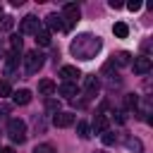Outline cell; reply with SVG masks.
<instances>
[{
    "label": "cell",
    "mask_w": 153,
    "mask_h": 153,
    "mask_svg": "<svg viewBox=\"0 0 153 153\" xmlns=\"http://www.w3.org/2000/svg\"><path fill=\"white\" fill-rule=\"evenodd\" d=\"M103 48V41L100 36H93V33H79L72 43H69V53L76 57V60H93Z\"/></svg>",
    "instance_id": "cell-1"
},
{
    "label": "cell",
    "mask_w": 153,
    "mask_h": 153,
    "mask_svg": "<svg viewBox=\"0 0 153 153\" xmlns=\"http://www.w3.org/2000/svg\"><path fill=\"white\" fill-rule=\"evenodd\" d=\"M43 65H45V55L41 50H29L24 55V74L26 76H33L36 72H41Z\"/></svg>",
    "instance_id": "cell-2"
},
{
    "label": "cell",
    "mask_w": 153,
    "mask_h": 153,
    "mask_svg": "<svg viewBox=\"0 0 153 153\" xmlns=\"http://www.w3.org/2000/svg\"><path fill=\"white\" fill-rule=\"evenodd\" d=\"M60 17H62V26H65V31H69V29H72V26L79 22L81 10H79V5H76V2H67V5L62 7Z\"/></svg>",
    "instance_id": "cell-3"
},
{
    "label": "cell",
    "mask_w": 153,
    "mask_h": 153,
    "mask_svg": "<svg viewBox=\"0 0 153 153\" xmlns=\"http://www.w3.org/2000/svg\"><path fill=\"white\" fill-rule=\"evenodd\" d=\"M7 134H10V139L14 143H24L26 141V122L19 120V117H12L7 122Z\"/></svg>",
    "instance_id": "cell-4"
},
{
    "label": "cell",
    "mask_w": 153,
    "mask_h": 153,
    "mask_svg": "<svg viewBox=\"0 0 153 153\" xmlns=\"http://www.w3.org/2000/svg\"><path fill=\"white\" fill-rule=\"evenodd\" d=\"M38 29H41V22H38V17H33V14H26V17L22 19V24H19V31L26 33V36H29V33L36 36Z\"/></svg>",
    "instance_id": "cell-5"
},
{
    "label": "cell",
    "mask_w": 153,
    "mask_h": 153,
    "mask_svg": "<svg viewBox=\"0 0 153 153\" xmlns=\"http://www.w3.org/2000/svg\"><path fill=\"white\" fill-rule=\"evenodd\" d=\"M131 69H134V74H148V72H151V57H148V55L134 57V60H131Z\"/></svg>",
    "instance_id": "cell-6"
},
{
    "label": "cell",
    "mask_w": 153,
    "mask_h": 153,
    "mask_svg": "<svg viewBox=\"0 0 153 153\" xmlns=\"http://www.w3.org/2000/svg\"><path fill=\"white\" fill-rule=\"evenodd\" d=\"M74 120H76V115H74V112H57V115L53 117V124H55V127H60V129H65V127H72V124H74Z\"/></svg>",
    "instance_id": "cell-7"
},
{
    "label": "cell",
    "mask_w": 153,
    "mask_h": 153,
    "mask_svg": "<svg viewBox=\"0 0 153 153\" xmlns=\"http://www.w3.org/2000/svg\"><path fill=\"white\" fill-rule=\"evenodd\" d=\"M57 91H60V96H65L67 100H74V96L79 93V86H76V81H62Z\"/></svg>",
    "instance_id": "cell-8"
},
{
    "label": "cell",
    "mask_w": 153,
    "mask_h": 153,
    "mask_svg": "<svg viewBox=\"0 0 153 153\" xmlns=\"http://www.w3.org/2000/svg\"><path fill=\"white\" fill-rule=\"evenodd\" d=\"M45 26H48L50 33H53V31H65V26H62V17H60L57 12H50V14L45 17Z\"/></svg>",
    "instance_id": "cell-9"
},
{
    "label": "cell",
    "mask_w": 153,
    "mask_h": 153,
    "mask_svg": "<svg viewBox=\"0 0 153 153\" xmlns=\"http://www.w3.org/2000/svg\"><path fill=\"white\" fill-rule=\"evenodd\" d=\"M60 76H62L65 81H76V79L81 76V72H79V67H74V65H65V67H60Z\"/></svg>",
    "instance_id": "cell-10"
},
{
    "label": "cell",
    "mask_w": 153,
    "mask_h": 153,
    "mask_svg": "<svg viewBox=\"0 0 153 153\" xmlns=\"http://www.w3.org/2000/svg\"><path fill=\"white\" fill-rule=\"evenodd\" d=\"M98 88H100V81H98V76H96V74L84 76V91H86L88 96H96V93H98Z\"/></svg>",
    "instance_id": "cell-11"
},
{
    "label": "cell",
    "mask_w": 153,
    "mask_h": 153,
    "mask_svg": "<svg viewBox=\"0 0 153 153\" xmlns=\"http://www.w3.org/2000/svg\"><path fill=\"white\" fill-rule=\"evenodd\" d=\"M2 69H5V76H14V72L19 69V55H12V53H10Z\"/></svg>",
    "instance_id": "cell-12"
},
{
    "label": "cell",
    "mask_w": 153,
    "mask_h": 153,
    "mask_svg": "<svg viewBox=\"0 0 153 153\" xmlns=\"http://www.w3.org/2000/svg\"><path fill=\"white\" fill-rule=\"evenodd\" d=\"M115 67H127V65H131V55L127 53V50H120V53H115L112 55V60H110Z\"/></svg>",
    "instance_id": "cell-13"
},
{
    "label": "cell",
    "mask_w": 153,
    "mask_h": 153,
    "mask_svg": "<svg viewBox=\"0 0 153 153\" xmlns=\"http://www.w3.org/2000/svg\"><path fill=\"white\" fill-rule=\"evenodd\" d=\"M93 131H96V134L108 131V115H105V112H98V115H96V120H93Z\"/></svg>",
    "instance_id": "cell-14"
},
{
    "label": "cell",
    "mask_w": 153,
    "mask_h": 153,
    "mask_svg": "<svg viewBox=\"0 0 153 153\" xmlns=\"http://www.w3.org/2000/svg\"><path fill=\"white\" fill-rule=\"evenodd\" d=\"M12 96H14V103H17V105H29V103H31V91H29V88H19V91H14Z\"/></svg>",
    "instance_id": "cell-15"
},
{
    "label": "cell",
    "mask_w": 153,
    "mask_h": 153,
    "mask_svg": "<svg viewBox=\"0 0 153 153\" xmlns=\"http://www.w3.org/2000/svg\"><path fill=\"white\" fill-rule=\"evenodd\" d=\"M124 146H127L129 151H134V153H143V143H141L136 136H131V134L124 136Z\"/></svg>",
    "instance_id": "cell-16"
},
{
    "label": "cell",
    "mask_w": 153,
    "mask_h": 153,
    "mask_svg": "<svg viewBox=\"0 0 153 153\" xmlns=\"http://www.w3.org/2000/svg\"><path fill=\"white\" fill-rule=\"evenodd\" d=\"M38 91H41L43 96H50V93H55V91H57V86H55V81H50V79H43V81L38 84Z\"/></svg>",
    "instance_id": "cell-17"
},
{
    "label": "cell",
    "mask_w": 153,
    "mask_h": 153,
    "mask_svg": "<svg viewBox=\"0 0 153 153\" xmlns=\"http://www.w3.org/2000/svg\"><path fill=\"white\" fill-rule=\"evenodd\" d=\"M112 33H115L117 38H127V36H129V26H127L124 22H117V24L112 26Z\"/></svg>",
    "instance_id": "cell-18"
},
{
    "label": "cell",
    "mask_w": 153,
    "mask_h": 153,
    "mask_svg": "<svg viewBox=\"0 0 153 153\" xmlns=\"http://www.w3.org/2000/svg\"><path fill=\"white\" fill-rule=\"evenodd\" d=\"M36 43L38 45H50V31L48 29H38L36 31Z\"/></svg>",
    "instance_id": "cell-19"
},
{
    "label": "cell",
    "mask_w": 153,
    "mask_h": 153,
    "mask_svg": "<svg viewBox=\"0 0 153 153\" xmlns=\"http://www.w3.org/2000/svg\"><path fill=\"white\" fill-rule=\"evenodd\" d=\"M22 45H24V43H22L19 36H10V53H12V55H19V53H22Z\"/></svg>",
    "instance_id": "cell-20"
},
{
    "label": "cell",
    "mask_w": 153,
    "mask_h": 153,
    "mask_svg": "<svg viewBox=\"0 0 153 153\" xmlns=\"http://www.w3.org/2000/svg\"><path fill=\"white\" fill-rule=\"evenodd\" d=\"M76 134H79V139H88V136H91L88 122H76Z\"/></svg>",
    "instance_id": "cell-21"
},
{
    "label": "cell",
    "mask_w": 153,
    "mask_h": 153,
    "mask_svg": "<svg viewBox=\"0 0 153 153\" xmlns=\"http://www.w3.org/2000/svg\"><path fill=\"white\" fill-rule=\"evenodd\" d=\"M45 110L48 112H60V100H53V98H45Z\"/></svg>",
    "instance_id": "cell-22"
},
{
    "label": "cell",
    "mask_w": 153,
    "mask_h": 153,
    "mask_svg": "<svg viewBox=\"0 0 153 153\" xmlns=\"http://www.w3.org/2000/svg\"><path fill=\"white\" fill-rule=\"evenodd\" d=\"M5 96H12V86L7 79H0V98H5Z\"/></svg>",
    "instance_id": "cell-23"
},
{
    "label": "cell",
    "mask_w": 153,
    "mask_h": 153,
    "mask_svg": "<svg viewBox=\"0 0 153 153\" xmlns=\"http://www.w3.org/2000/svg\"><path fill=\"white\" fill-rule=\"evenodd\" d=\"M100 139H103V143H105V146H112V143L117 141L115 131H110V129H108V131H103V136H100Z\"/></svg>",
    "instance_id": "cell-24"
},
{
    "label": "cell",
    "mask_w": 153,
    "mask_h": 153,
    "mask_svg": "<svg viewBox=\"0 0 153 153\" xmlns=\"http://www.w3.org/2000/svg\"><path fill=\"white\" fill-rule=\"evenodd\" d=\"M31 153H57V151H55L50 143H38V146H36Z\"/></svg>",
    "instance_id": "cell-25"
},
{
    "label": "cell",
    "mask_w": 153,
    "mask_h": 153,
    "mask_svg": "<svg viewBox=\"0 0 153 153\" xmlns=\"http://www.w3.org/2000/svg\"><path fill=\"white\" fill-rule=\"evenodd\" d=\"M12 26H14V19H12V17H5V14H2V22H0V29H2V31H10Z\"/></svg>",
    "instance_id": "cell-26"
},
{
    "label": "cell",
    "mask_w": 153,
    "mask_h": 153,
    "mask_svg": "<svg viewBox=\"0 0 153 153\" xmlns=\"http://www.w3.org/2000/svg\"><path fill=\"white\" fill-rule=\"evenodd\" d=\"M124 103H127V108H129V110H136V108H139V98H136L134 93H129Z\"/></svg>",
    "instance_id": "cell-27"
},
{
    "label": "cell",
    "mask_w": 153,
    "mask_h": 153,
    "mask_svg": "<svg viewBox=\"0 0 153 153\" xmlns=\"http://www.w3.org/2000/svg\"><path fill=\"white\" fill-rule=\"evenodd\" d=\"M127 10L136 12V10H141V2H139V0H131V2H127Z\"/></svg>",
    "instance_id": "cell-28"
},
{
    "label": "cell",
    "mask_w": 153,
    "mask_h": 153,
    "mask_svg": "<svg viewBox=\"0 0 153 153\" xmlns=\"http://www.w3.org/2000/svg\"><path fill=\"white\" fill-rule=\"evenodd\" d=\"M110 7H112V10H120V7H122V2H117V0H110Z\"/></svg>",
    "instance_id": "cell-29"
},
{
    "label": "cell",
    "mask_w": 153,
    "mask_h": 153,
    "mask_svg": "<svg viewBox=\"0 0 153 153\" xmlns=\"http://www.w3.org/2000/svg\"><path fill=\"white\" fill-rule=\"evenodd\" d=\"M141 48H143V53H148V50H151V41H143V43H141Z\"/></svg>",
    "instance_id": "cell-30"
},
{
    "label": "cell",
    "mask_w": 153,
    "mask_h": 153,
    "mask_svg": "<svg viewBox=\"0 0 153 153\" xmlns=\"http://www.w3.org/2000/svg\"><path fill=\"white\" fill-rule=\"evenodd\" d=\"M7 112H10V108H7V105H2V108H0V120H2Z\"/></svg>",
    "instance_id": "cell-31"
},
{
    "label": "cell",
    "mask_w": 153,
    "mask_h": 153,
    "mask_svg": "<svg viewBox=\"0 0 153 153\" xmlns=\"http://www.w3.org/2000/svg\"><path fill=\"white\" fill-rule=\"evenodd\" d=\"M0 153H14L12 148H0Z\"/></svg>",
    "instance_id": "cell-32"
},
{
    "label": "cell",
    "mask_w": 153,
    "mask_h": 153,
    "mask_svg": "<svg viewBox=\"0 0 153 153\" xmlns=\"http://www.w3.org/2000/svg\"><path fill=\"white\" fill-rule=\"evenodd\" d=\"M0 19H2V5H0Z\"/></svg>",
    "instance_id": "cell-33"
},
{
    "label": "cell",
    "mask_w": 153,
    "mask_h": 153,
    "mask_svg": "<svg viewBox=\"0 0 153 153\" xmlns=\"http://www.w3.org/2000/svg\"><path fill=\"white\" fill-rule=\"evenodd\" d=\"M93 153H108V151H93Z\"/></svg>",
    "instance_id": "cell-34"
},
{
    "label": "cell",
    "mask_w": 153,
    "mask_h": 153,
    "mask_svg": "<svg viewBox=\"0 0 153 153\" xmlns=\"http://www.w3.org/2000/svg\"><path fill=\"white\" fill-rule=\"evenodd\" d=\"M0 57H2V53H0Z\"/></svg>",
    "instance_id": "cell-35"
}]
</instances>
